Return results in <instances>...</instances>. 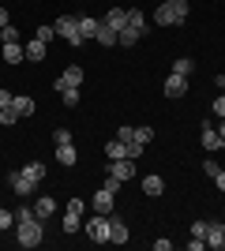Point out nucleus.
Instances as JSON below:
<instances>
[{
  "label": "nucleus",
  "mask_w": 225,
  "mask_h": 251,
  "mask_svg": "<svg viewBox=\"0 0 225 251\" xmlns=\"http://www.w3.org/2000/svg\"><path fill=\"white\" fill-rule=\"evenodd\" d=\"M109 240L113 244H128V221L124 218H113V214H109Z\"/></svg>",
  "instance_id": "11"
},
{
  "label": "nucleus",
  "mask_w": 225,
  "mask_h": 251,
  "mask_svg": "<svg viewBox=\"0 0 225 251\" xmlns=\"http://www.w3.org/2000/svg\"><path fill=\"white\" fill-rule=\"evenodd\" d=\"M139 38H143L139 26H124V30H120V38H117V45H124V49H128V45H135Z\"/></svg>",
  "instance_id": "23"
},
{
  "label": "nucleus",
  "mask_w": 225,
  "mask_h": 251,
  "mask_svg": "<svg viewBox=\"0 0 225 251\" xmlns=\"http://www.w3.org/2000/svg\"><path fill=\"white\" fill-rule=\"evenodd\" d=\"M109 176H117L120 184L131 180L135 176V157H117V161H109Z\"/></svg>",
  "instance_id": "7"
},
{
  "label": "nucleus",
  "mask_w": 225,
  "mask_h": 251,
  "mask_svg": "<svg viewBox=\"0 0 225 251\" xmlns=\"http://www.w3.org/2000/svg\"><path fill=\"white\" fill-rule=\"evenodd\" d=\"M15 225V214L11 210H0V229H11Z\"/></svg>",
  "instance_id": "35"
},
{
  "label": "nucleus",
  "mask_w": 225,
  "mask_h": 251,
  "mask_svg": "<svg viewBox=\"0 0 225 251\" xmlns=\"http://www.w3.org/2000/svg\"><path fill=\"white\" fill-rule=\"evenodd\" d=\"M214 116H218V120H225V94L214 98Z\"/></svg>",
  "instance_id": "36"
},
{
  "label": "nucleus",
  "mask_w": 225,
  "mask_h": 251,
  "mask_svg": "<svg viewBox=\"0 0 225 251\" xmlns=\"http://www.w3.org/2000/svg\"><path fill=\"white\" fill-rule=\"evenodd\" d=\"M53 30L60 34L68 45H83V34H79V19H75V15H60V19L53 23Z\"/></svg>",
  "instance_id": "3"
},
{
  "label": "nucleus",
  "mask_w": 225,
  "mask_h": 251,
  "mask_svg": "<svg viewBox=\"0 0 225 251\" xmlns=\"http://www.w3.org/2000/svg\"><path fill=\"white\" fill-rule=\"evenodd\" d=\"M206 248L225 251V221H210V232H206Z\"/></svg>",
  "instance_id": "10"
},
{
  "label": "nucleus",
  "mask_w": 225,
  "mask_h": 251,
  "mask_svg": "<svg viewBox=\"0 0 225 251\" xmlns=\"http://www.w3.org/2000/svg\"><path fill=\"white\" fill-rule=\"evenodd\" d=\"M86 236L94 244H109V214H94L86 221Z\"/></svg>",
  "instance_id": "5"
},
{
  "label": "nucleus",
  "mask_w": 225,
  "mask_h": 251,
  "mask_svg": "<svg viewBox=\"0 0 225 251\" xmlns=\"http://www.w3.org/2000/svg\"><path fill=\"white\" fill-rule=\"evenodd\" d=\"M105 154H109V161H117V157H131L128 154V143H120V139H109V143H105Z\"/></svg>",
  "instance_id": "20"
},
{
  "label": "nucleus",
  "mask_w": 225,
  "mask_h": 251,
  "mask_svg": "<svg viewBox=\"0 0 225 251\" xmlns=\"http://www.w3.org/2000/svg\"><path fill=\"white\" fill-rule=\"evenodd\" d=\"M203 150H222V135L210 120H203Z\"/></svg>",
  "instance_id": "13"
},
{
  "label": "nucleus",
  "mask_w": 225,
  "mask_h": 251,
  "mask_svg": "<svg viewBox=\"0 0 225 251\" xmlns=\"http://www.w3.org/2000/svg\"><path fill=\"white\" fill-rule=\"evenodd\" d=\"M173 72H176V75H192V72H195V60L180 56V60H173Z\"/></svg>",
  "instance_id": "27"
},
{
  "label": "nucleus",
  "mask_w": 225,
  "mask_h": 251,
  "mask_svg": "<svg viewBox=\"0 0 225 251\" xmlns=\"http://www.w3.org/2000/svg\"><path fill=\"white\" fill-rule=\"evenodd\" d=\"M0 42H4V45H8V42H19V30H15L11 23H8V26H0Z\"/></svg>",
  "instance_id": "30"
},
{
  "label": "nucleus",
  "mask_w": 225,
  "mask_h": 251,
  "mask_svg": "<svg viewBox=\"0 0 225 251\" xmlns=\"http://www.w3.org/2000/svg\"><path fill=\"white\" fill-rule=\"evenodd\" d=\"M15 113L19 116H34V109H38V101H34V98H26V94H15Z\"/></svg>",
  "instance_id": "19"
},
{
  "label": "nucleus",
  "mask_w": 225,
  "mask_h": 251,
  "mask_svg": "<svg viewBox=\"0 0 225 251\" xmlns=\"http://www.w3.org/2000/svg\"><path fill=\"white\" fill-rule=\"evenodd\" d=\"M64 86H83V68H79V64L64 68V75L56 79V86H53V90H64Z\"/></svg>",
  "instance_id": "9"
},
{
  "label": "nucleus",
  "mask_w": 225,
  "mask_h": 251,
  "mask_svg": "<svg viewBox=\"0 0 225 251\" xmlns=\"http://www.w3.org/2000/svg\"><path fill=\"white\" fill-rule=\"evenodd\" d=\"M101 23H105V26H113V30H124V26H128V8H109Z\"/></svg>",
  "instance_id": "12"
},
{
  "label": "nucleus",
  "mask_w": 225,
  "mask_h": 251,
  "mask_svg": "<svg viewBox=\"0 0 225 251\" xmlns=\"http://www.w3.org/2000/svg\"><path fill=\"white\" fill-rule=\"evenodd\" d=\"M117 38H120V30H113V26H105V23H101V30H98V45H117Z\"/></svg>",
  "instance_id": "24"
},
{
  "label": "nucleus",
  "mask_w": 225,
  "mask_h": 251,
  "mask_svg": "<svg viewBox=\"0 0 225 251\" xmlns=\"http://www.w3.org/2000/svg\"><path fill=\"white\" fill-rule=\"evenodd\" d=\"M128 26H139V30L147 34V15H143L139 8H128Z\"/></svg>",
  "instance_id": "25"
},
{
  "label": "nucleus",
  "mask_w": 225,
  "mask_h": 251,
  "mask_svg": "<svg viewBox=\"0 0 225 251\" xmlns=\"http://www.w3.org/2000/svg\"><path fill=\"white\" fill-rule=\"evenodd\" d=\"M184 94H188V75H176V72H173L169 79H165V98L176 101V98H184Z\"/></svg>",
  "instance_id": "8"
},
{
  "label": "nucleus",
  "mask_w": 225,
  "mask_h": 251,
  "mask_svg": "<svg viewBox=\"0 0 225 251\" xmlns=\"http://www.w3.org/2000/svg\"><path fill=\"white\" fill-rule=\"evenodd\" d=\"M98 30H101V19H90V15L79 19V34H83V42H86V38H98Z\"/></svg>",
  "instance_id": "18"
},
{
  "label": "nucleus",
  "mask_w": 225,
  "mask_h": 251,
  "mask_svg": "<svg viewBox=\"0 0 225 251\" xmlns=\"http://www.w3.org/2000/svg\"><path fill=\"white\" fill-rule=\"evenodd\" d=\"M60 98H64L68 109H75V105H79V86H64V90H60Z\"/></svg>",
  "instance_id": "28"
},
{
  "label": "nucleus",
  "mask_w": 225,
  "mask_h": 251,
  "mask_svg": "<svg viewBox=\"0 0 225 251\" xmlns=\"http://www.w3.org/2000/svg\"><path fill=\"white\" fill-rule=\"evenodd\" d=\"M101 188H109V191H113V195H117V191H120V180H117V176H109L105 184H101Z\"/></svg>",
  "instance_id": "39"
},
{
  "label": "nucleus",
  "mask_w": 225,
  "mask_h": 251,
  "mask_svg": "<svg viewBox=\"0 0 225 251\" xmlns=\"http://www.w3.org/2000/svg\"><path fill=\"white\" fill-rule=\"evenodd\" d=\"M214 184H218V191H225V169H222V173L214 176Z\"/></svg>",
  "instance_id": "41"
},
{
  "label": "nucleus",
  "mask_w": 225,
  "mask_h": 251,
  "mask_svg": "<svg viewBox=\"0 0 225 251\" xmlns=\"http://www.w3.org/2000/svg\"><path fill=\"white\" fill-rule=\"evenodd\" d=\"M8 19H11V15H8V8H0V26H8Z\"/></svg>",
  "instance_id": "42"
},
{
  "label": "nucleus",
  "mask_w": 225,
  "mask_h": 251,
  "mask_svg": "<svg viewBox=\"0 0 225 251\" xmlns=\"http://www.w3.org/2000/svg\"><path fill=\"white\" fill-rule=\"evenodd\" d=\"M53 210H56V202L45 195V199L34 202V218H38V221H49V218H53Z\"/></svg>",
  "instance_id": "17"
},
{
  "label": "nucleus",
  "mask_w": 225,
  "mask_h": 251,
  "mask_svg": "<svg viewBox=\"0 0 225 251\" xmlns=\"http://www.w3.org/2000/svg\"><path fill=\"white\" fill-rule=\"evenodd\" d=\"M90 206H94V214H113V191L101 188V191L94 195V202H90Z\"/></svg>",
  "instance_id": "14"
},
{
  "label": "nucleus",
  "mask_w": 225,
  "mask_h": 251,
  "mask_svg": "<svg viewBox=\"0 0 225 251\" xmlns=\"http://www.w3.org/2000/svg\"><path fill=\"white\" fill-rule=\"evenodd\" d=\"M218 135H222V150H225V120L218 124Z\"/></svg>",
  "instance_id": "43"
},
{
  "label": "nucleus",
  "mask_w": 225,
  "mask_h": 251,
  "mask_svg": "<svg viewBox=\"0 0 225 251\" xmlns=\"http://www.w3.org/2000/svg\"><path fill=\"white\" fill-rule=\"evenodd\" d=\"M0 56H4L8 64H19V60H26V49H23L19 42H8L4 49H0Z\"/></svg>",
  "instance_id": "15"
},
{
  "label": "nucleus",
  "mask_w": 225,
  "mask_h": 251,
  "mask_svg": "<svg viewBox=\"0 0 225 251\" xmlns=\"http://www.w3.org/2000/svg\"><path fill=\"white\" fill-rule=\"evenodd\" d=\"M8 180H11V191H15L19 199H26V195H34V188L42 184V180L34 176V173H26V169H19V173H11Z\"/></svg>",
  "instance_id": "4"
},
{
  "label": "nucleus",
  "mask_w": 225,
  "mask_h": 251,
  "mask_svg": "<svg viewBox=\"0 0 225 251\" xmlns=\"http://www.w3.org/2000/svg\"><path fill=\"white\" fill-rule=\"evenodd\" d=\"M42 236H45V221H38V218L15 225V240H19V248H26V251L38 248V244H42Z\"/></svg>",
  "instance_id": "2"
},
{
  "label": "nucleus",
  "mask_w": 225,
  "mask_h": 251,
  "mask_svg": "<svg viewBox=\"0 0 225 251\" xmlns=\"http://www.w3.org/2000/svg\"><path fill=\"white\" fill-rule=\"evenodd\" d=\"M56 161H60V165H75V161H79L72 143H60V147H56Z\"/></svg>",
  "instance_id": "22"
},
{
  "label": "nucleus",
  "mask_w": 225,
  "mask_h": 251,
  "mask_svg": "<svg viewBox=\"0 0 225 251\" xmlns=\"http://www.w3.org/2000/svg\"><path fill=\"white\" fill-rule=\"evenodd\" d=\"M53 26H38V30H34V38H38V42H45V45H49V42H53Z\"/></svg>",
  "instance_id": "33"
},
{
  "label": "nucleus",
  "mask_w": 225,
  "mask_h": 251,
  "mask_svg": "<svg viewBox=\"0 0 225 251\" xmlns=\"http://www.w3.org/2000/svg\"><path fill=\"white\" fill-rule=\"evenodd\" d=\"M23 49H26V60H45V42H38V38H30V42L23 45Z\"/></svg>",
  "instance_id": "21"
},
{
  "label": "nucleus",
  "mask_w": 225,
  "mask_h": 251,
  "mask_svg": "<svg viewBox=\"0 0 225 251\" xmlns=\"http://www.w3.org/2000/svg\"><path fill=\"white\" fill-rule=\"evenodd\" d=\"M11 214H15V225H23V221L34 218V206H19V210H11Z\"/></svg>",
  "instance_id": "32"
},
{
  "label": "nucleus",
  "mask_w": 225,
  "mask_h": 251,
  "mask_svg": "<svg viewBox=\"0 0 225 251\" xmlns=\"http://www.w3.org/2000/svg\"><path fill=\"white\" fill-rule=\"evenodd\" d=\"M19 120H23V116L15 113V105H8V109H0V124H4V127H11V124H19Z\"/></svg>",
  "instance_id": "26"
},
{
  "label": "nucleus",
  "mask_w": 225,
  "mask_h": 251,
  "mask_svg": "<svg viewBox=\"0 0 225 251\" xmlns=\"http://www.w3.org/2000/svg\"><path fill=\"white\" fill-rule=\"evenodd\" d=\"M161 191H165V180H161V176H143V195L158 199Z\"/></svg>",
  "instance_id": "16"
},
{
  "label": "nucleus",
  "mask_w": 225,
  "mask_h": 251,
  "mask_svg": "<svg viewBox=\"0 0 225 251\" xmlns=\"http://www.w3.org/2000/svg\"><path fill=\"white\" fill-rule=\"evenodd\" d=\"M11 101H15V94H11V90H0V109H8Z\"/></svg>",
  "instance_id": "38"
},
{
  "label": "nucleus",
  "mask_w": 225,
  "mask_h": 251,
  "mask_svg": "<svg viewBox=\"0 0 225 251\" xmlns=\"http://www.w3.org/2000/svg\"><path fill=\"white\" fill-rule=\"evenodd\" d=\"M79 218H83V199H72L64 210V221H60V229L64 232H79Z\"/></svg>",
  "instance_id": "6"
},
{
  "label": "nucleus",
  "mask_w": 225,
  "mask_h": 251,
  "mask_svg": "<svg viewBox=\"0 0 225 251\" xmlns=\"http://www.w3.org/2000/svg\"><path fill=\"white\" fill-rule=\"evenodd\" d=\"M158 26H184L188 23V0H161V8L154 11Z\"/></svg>",
  "instance_id": "1"
},
{
  "label": "nucleus",
  "mask_w": 225,
  "mask_h": 251,
  "mask_svg": "<svg viewBox=\"0 0 225 251\" xmlns=\"http://www.w3.org/2000/svg\"><path fill=\"white\" fill-rule=\"evenodd\" d=\"M60 143H72V131H68V127H56V147H60Z\"/></svg>",
  "instance_id": "37"
},
{
  "label": "nucleus",
  "mask_w": 225,
  "mask_h": 251,
  "mask_svg": "<svg viewBox=\"0 0 225 251\" xmlns=\"http://www.w3.org/2000/svg\"><path fill=\"white\" fill-rule=\"evenodd\" d=\"M206 232H210V221H192V236H203L206 240Z\"/></svg>",
  "instance_id": "34"
},
{
  "label": "nucleus",
  "mask_w": 225,
  "mask_h": 251,
  "mask_svg": "<svg viewBox=\"0 0 225 251\" xmlns=\"http://www.w3.org/2000/svg\"><path fill=\"white\" fill-rule=\"evenodd\" d=\"M203 248H206V240H203V236H195V240L188 244V251H203Z\"/></svg>",
  "instance_id": "40"
},
{
  "label": "nucleus",
  "mask_w": 225,
  "mask_h": 251,
  "mask_svg": "<svg viewBox=\"0 0 225 251\" xmlns=\"http://www.w3.org/2000/svg\"><path fill=\"white\" fill-rule=\"evenodd\" d=\"M135 139H139L143 147H147V143H154V127H150V124H143V127H135Z\"/></svg>",
  "instance_id": "29"
},
{
  "label": "nucleus",
  "mask_w": 225,
  "mask_h": 251,
  "mask_svg": "<svg viewBox=\"0 0 225 251\" xmlns=\"http://www.w3.org/2000/svg\"><path fill=\"white\" fill-rule=\"evenodd\" d=\"M203 173H206V176H210V180H214L218 173H222V165H218L214 157H203Z\"/></svg>",
  "instance_id": "31"
}]
</instances>
